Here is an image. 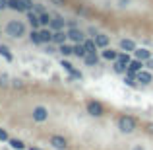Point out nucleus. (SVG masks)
Returning <instances> with one entry per match:
<instances>
[{
    "mask_svg": "<svg viewBox=\"0 0 153 150\" xmlns=\"http://www.w3.org/2000/svg\"><path fill=\"white\" fill-rule=\"evenodd\" d=\"M4 33L12 39H19L25 35V23L19 22V20H10L6 23V27H4Z\"/></svg>",
    "mask_w": 153,
    "mask_h": 150,
    "instance_id": "f257e3e1",
    "label": "nucleus"
},
{
    "mask_svg": "<svg viewBox=\"0 0 153 150\" xmlns=\"http://www.w3.org/2000/svg\"><path fill=\"white\" fill-rule=\"evenodd\" d=\"M118 129H120V133H126V135H130V133H134L136 131V127H138V123H136V119L132 115H122V117H118Z\"/></svg>",
    "mask_w": 153,
    "mask_h": 150,
    "instance_id": "f03ea898",
    "label": "nucleus"
},
{
    "mask_svg": "<svg viewBox=\"0 0 153 150\" xmlns=\"http://www.w3.org/2000/svg\"><path fill=\"white\" fill-rule=\"evenodd\" d=\"M85 109H87V113H89L91 117H103L105 115V107L99 103V101H87Z\"/></svg>",
    "mask_w": 153,
    "mask_h": 150,
    "instance_id": "7ed1b4c3",
    "label": "nucleus"
},
{
    "mask_svg": "<svg viewBox=\"0 0 153 150\" xmlns=\"http://www.w3.org/2000/svg\"><path fill=\"white\" fill-rule=\"evenodd\" d=\"M49 119V109L43 107V105H37V107H33V121H37V123H43V121Z\"/></svg>",
    "mask_w": 153,
    "mask_h": 150,
    "instance_id": "20e7f679",
    "label": "nucleus"
},
{
    "mask_svg": "<svg viewBox=\"0 0 153 150\" xmlns=\"http://www.w3.org/2000/svg\"><path fill=\"white\" fill-rule=\"evenodd\" d=\"M51 146L56 148V150H64L68 146V140L64 139V136H60V135H52L51 136Z\"/></svg>",
    "mask_w": 153,
    "mask_h": 150,
    "instance_id": "39448f33",
    "label": "nucleus"
},
{
    "mask_svg": "<svg viewBox=\"0 0 153 150\" xmlns=\"http://www.w3.org/2000/svg\"><path fill=\"white\" fill-rule=\"evenodd\" d=\"M68 39L74 41V43H83L85 41V39H83V31L78 29V27H70V29H68Z\"/></svg>",
    "mask_w": 153,
    "mask_h": 150,
    "instance_id": "423d86ee",
    "label": "nucleus"
},
{
    "mask_svg": "<svg viewBox=\"0 0 153 150\" xmlns=\"http://www.w3.org/2000/svg\"><path fill=\"white\" fill-rule=\"evenodd\" d=\"M142 66H143V60H140V59H134L130 64H128V72H126V74H134L136 78H138V72L142 70Z\"/></svg>",
    "mask_w": 153,
    "mask_h": 150,
    "instance_id": "0eeeda50",
    "label": "nucleus"
},
{
    "mask_svg": "<svg viewBox=\"0 0 153 150\" xmlns=\"http://www.w3.org/2000/svg\"><path fill=\"white\" fill-rule=\"evenodd\" d=\"M66 39H68V31H62V29L52 31V43L62 45V43H66Z\"/></svg>",
    "mask_w": 153,
    "mask_h": 150,
    "instance_id": "6e6552de",
    "label": "nucleus"
},
{
    "mask_svg": "<svg viewBox=\"0 0 153 150\" xmlns=\"http://www.w3.org/2000/svg\"><path fill=\"white\" fill-rule=\"evenodd\" d=\"M151 80H153V76H151V72H147V70H140L138 72V82L140 84H143V86H147V84H151Z\"/></svg>",
    "mask_w": 153,
    "mask_h": 150,
    "instance_id": "1a4fd4ad",
    "label": "nucleus"
},
{
    "mask_svg": "<svg viewBox=\"0 0 153 150\" xmlns=\"http://www.w3.org/2000/svg\"><path fill=\"white\" fill-rule=\"evenodd\" d=\"M8 8H12V10H16V12H27L25 4H23L22 0H8Z\"/></svg>",
    "mask_w": 153,
    "mask_h": 150,
    "instance_id": "9d476101",
    "label": "nucleus"
},
{
    "mask_svg": "<svg viewBox=\"0 0 153 150\" xmlns=\"http://www.w3.org/2000/svg\"><path fill=\"white\" fill-rule=\"evenodd\" d=\"M27 20H29V23H31V27H33V29L41 26V18H39V14H35L33 10L27 12Z\"/></svg>",
    "mask_w": 153,
    "mask_h": 150,
    "instance_id": "9b49d317",
    "label": "nucleus"
},
{
    "mask_svg": "<svg viewBox=\"0 0 153 150\" xmlns=\"http://www.w3.org/2000/svg\"><path fill=\"white\" fill-rule=\"evenodd\" d=\"M120 49L126 51V53H134L136 51V43L132 41V39H122V41H120Z\"/></svg>",
    "mask_w": 153,
    "mask_h": 150,
    "instance_id": "f8f14e48",
    "label": "nucleus"
},
{
    "mask_svg": "<svg viewBox=\"0 0 153 150\" xmlns=\"http://www.w3.org/2000/svg\"><path fill=\"white\" fill-rule=\"evenodd\" d=\"M108 35H105V33H95V43H97L101 49H105V47H108Z\"/></svg>",
    "mask_w": 153,
    "mask_h": 150,
    "instance_id": "ddd939ff",
    "label": "nucleus"
},
{
    "mask_svg": "<svg viewBox=\"0 0 153 150\" xmlns=\"http://www.w3.org/2000/svg\"><path fill=\"white\" fill-rule=\"evenodd\" d=\"M74 55L78 57V59H85V55H87L85 45H83V43H76L74 45Z\"/></svg>",
    "mask_w": 153,
    "mask_h": 150,
    "instance_id": "4468645a",
    "label": "nucleus"
},
{
    "mask_svg": "<svg viewBox=\"0 0 153 150\" xmlns=\"http://www.w3.org/2000/svg\"><path fill=\"white\" fill-rule=\"evenodd\" d=\"M83 60H85L87 66H97V64H99V57H97V53H87Z\"/></svg>",
    "mask_w": 153,
    "mask_h": 150,
    "instance_id": "2eb2a0df",
    "label": "nucleus"
},
{
    "mask_svg": "<svg viewBox=\"0 0 153 150\" xmlns=\"http://www.w3.org/2000/svg\"><path fill=\"white\" fill-rule=\"evenodd\" d=\"M62 66L66 68L68 72H70V76H72V78H82V72H78V70H76V68L72 66L70 63H68V60H62Z\"/></svg>",
    "mask_w": 153,
    "mask_h": 150,
    "instance_id": "dca6fc26",
    "label": "nucleus"
},
{
    "mask_svg": "<svg viewBox=\"0 0 153 150\" xmlns=\"http://www.w3.org/2000/svg\"><path fill=\"white\" fill-rule=\"evenodd\" d=\"M51 29L52 31H58V29H62V27H64V18H52L51 20Z\"/></svg>",
    "mask_w": 153,
    "mask_h": 150,
    "instance_id": "f3484780",
    "label": "nucleus"
},
{
    "mask_svg": "<svg viewBox=\"0 0 153 150\" xmlns=\"http://www.w3.org/2000/svg\"><path fill=\"white\" fill-rule=\"evenodd\" d=\"M134 55H136V59H140V60H149V57H151V53L147 51V49H136L134 51Z\"/></svg>",
    "mask_w": 153,
    "mask_h": 150,
    "instance_id": "a211bd4d",
    "label": "nucleus"
},
{
    "mask_svg": "<svg viewBox=\"0 0 153 150\" xmlns=\"http://www.w3.org/2000/svg\"><path fill=\"white\" fill-rule=\"evenodd\" d=\"M39 33H41V41L43 43H52V29H39Z\"/></svg>",
    "mask_w": 153,
    "mask_h": 150,
    "instance_id": "6ab92c4d",
    "label": "nucleus"
},
{
    "mask_svg": "<svg viewBox=\"0 0 153 150\" xmlns=\"http://www.w3.org/2000/svg\"><path fill=\"white\" fill-rule=\"evenodd\" d=\"M112 68H114V72H118V74H126V72H128V64L120 63V60H114Z\"/></svg>",
    "mask_w": 153,
    "mask_h": 150,
    "instance_id": "aec40b11",
    "label": "nucleus"
},
{
    "mask_svg": "<svg viewBox=\"0 0 153 150\" xmlns=\"http://www.w3.org/2000/svg\"><path fill=\"white\" fill-rule=\"evenodd\" d=\"M83 45H85L87 53H97V49H99V45L95 43V39H85V41H83Z\"/></svg>",
    "mask_w": 153,
    "mask_h": 150,
    "instance_id": "412c9836",
    "label": "nucleus"
},
{
    "mask_svg": "<svg viewBox=\"0 0 153 150\" xmlns=\"http://www.w3.org/2000/svg\"><path fill=\"white\" fill-rule=\"evenodd\" d=\"M58 53L64 55V57H70V55H74V47H70L68 43H62V45L58 47Z\"/></svg>",
    "mask_w": 153,
    "mask_h": 150,
    "instance_id": "4be33fe9",
    "label": "nucleus"
},
{
    "mask_svg": "<svg viewBox=\"0 0 153 150\" xmlns=\"http://www.w3.org/2000/svg\"><path fill=\"white\" fill-rule=\"evenodd\" d=\"M103 59L112 60V63H114V60L118 59V53H116V51H112V49H105V51H103Z\"/></svg>",
    "mask_w": 153,
    "mask_h": 150,
    "instance_id": "5701e85b",
    "label": "nucleus"
},
{
    "mask_svg": "<svg viewBox=\"0 0 153 150\" xmlns=\"http://www.w3.org/2000/svg\"><path fill=\"white\" fill-rule=\"evenodd\" d=\"M8 142H10V146L14 148V150H23V148H25V144H23L19 139H10Z\"/></svg>",
    "mask_w": 153,
    "mask_h": 150,
    "instance_id": "b1692460",
    "label": "nucleus"
},
{
    "mask_svg": "<svg viewBox=\"0 0 153 150\" xmlns=\"http://www.w3.org/2000/svg\"><path fill=\"white\" fill-rule=\"evenodd\" d=\"M0 55H2L6 60H14V55L10 53V49H8L6 45H0Z\"/></svg>",
    "mask_w": 153,
    "mask_h": 150,
    "instance_id": "393cba45",
    "label": "nucleus"
},
{
    "mask_svg": "<svg viewBox=\"0 0 153 150\" xmlns=\"http://www.w3.org/2000/svg\"><path fill=\"white\" fill-rule=\"evenodd\" d=\"M39 18H41V26H43V27H49V26H51V20H52V18H51L49 14H47V12L39 14Z\"/></svg>",
    "mask_w": 153,
    "mask_h": 150,
    "instance_id": "a878e982",
    "label": "nucleus"
},
{
    "mask_svg": "<svg viewBox=\"0 0 153 150\" xmlns=\"http://www.w3.org/2000/svg\"><path fill=\"white\" fill-rule=\"evenodd\" d=\"M29 39L35 43V45H41V43H43V41H41V33H39V31H35V29L29 33Z\"/></svg>",
    "mask_w": 153,
    "mask_h": 150,
    "instance_id": "bb28decb",
    "label": "nucleus"
},
{
    "mask_svg": "<svg viewBox=\"0 0 153 150\" xmlns=\"http://www.w3.org/2000/svg\"><path fill=\"white\" fill-rule=\"evenodd\" d=\"M116 60H120V63H124V64H130V63H132L130 55H128L126 51H124V53H120V55H118V59H116Z\"/></svg>",
    "mask_w": 153,
    "mask_h": 150,
    "instance_id": "cd10ccee",
    "label": "nucleus"
},
{
    "mask_svg": "<svg viewBox=\"0 0 153 150\" xmlns=\"http://www.w3.org/2000/svg\"><path fill=\"white\" fill-rule=\"evenodd\" d=\"M22 2H23V4H25V8H27V12H29V10H33V8H35V4H33V0H22Z\"/></svg>",
    "mask_w": 153,
    "mask_h": 150,
    "instance_id": "c85d7f7f",
    "label": "nucleus"
},
{
    "mask_svg": "<svg viewBox=\"0 0 153 150\" xmlns=\"http://www.w3.org/2000/svg\"><path fill=\"white\" fill-rule=\"evenodd\" d=\"M4 140H10V139H8V133L4 129H0V142H4Z\"/></svg>",
    "mask_w": 153,
    "mask_h": 150,
    "instance_id": "c756f323",
    "label": "nucleus"
},
{
    "mask_svg": "<svg viewBox=\"0 0 153 150\" xmlns=\"http://www.w3.org/2000/svg\"><path fill=\"white\" fill-rule=\"evenodd\" d=\"M52 4H54V6H64V4H66V0H51Z\"/></svg>",
    "mask_w": 153,
    "mask_h": 150,
    "instance_id": "7c9ffc66",
    "label": "nucleus"
},
{
    "mask_svg": "<svg viewBox=\"0 0 153 150\" xmlns=\"http://www.w3.org/2000/svg\"><path fill=\"white\" fill-rule=\"evenodd\" d=\"M0 86H8V76H0Z\"/></svg>",
    "mask_w": 153,
    "mask_h": 150,
    "instance_id": "2f4dec72",
    "label": "nucleus"
},
{
    "mask_svg": "<svg viewBox=\"0 0 153 150\" xmlns=\"http://www.w3.org/2000/svg\"><path fill=\"white\" fill-rule=\"evenodd\" d=\"M146 131L149 133V135H153V123H147L146 125Z\"/></svg>",
    "mask_w": 153,
    "mask_h": 150,
    "instance_id": "473e14b6",
    "label": "nucleus"
},
{
    "mask_svg": "<svg viewBox=\"0 0 153 150\" xmlns=\"http://www.w3.org/2000/svg\"><path fill=\"white\" fill-rule=\"evenodd\" d=\"M4 8H8V0H0V10H4Z\"/></svg>",
    "mask_w": 153,
    "mask_h": 150,
    "instance_id": "72a5a7b5",
    "label": "nucleus"
},
{
    "mask_svg": "<svg viewBox=\"0 0 153 150\" xmlns=\"http://www.w3.org/2000/svg\"><path fill=\"white\" fill-rule=\"evenodd\" d=\"M33 10H35V12H37V14H43V12H45V8H43V6H35V8H33Z\"/></svg>",
    "mask_w": 153,
    "mask_h": 150,
    "instance_id": "f704fd0d",
    "label": "nucleus"
},
{
    "mask_svg": "<svg viewBox=\"0 0 153 150\" xmlns=\"http://www.w3.org/2000/svg\"><path fill=\"white\" fill-rule=\"evenodd\" d=\"M146 66H147V68L151 70V68H153V60H146Z\"/></svg>",
    "mask_w": 153,
    "mask_h": 150,
    "instance_id": "c9c22d12",
    "label": "nucleus"
},
{
    "mask_svg": "<svg viewBox=\"0 0 153 150\" xmlns=\"http://www.w3.org/2000/svg\"><path fill=\"white\" fill-rule=\"evenodd\" d=\"M128 2L130 0H120V6H128Z\"/></svg>",
    "mask_w": 153,
    "mask_h": 150,
    "instance_id": "e433bc0d",
    "label": "nucleus"
},
{
    "mask_svg": "<svg viewBox=\"0 0 153 150\" xmlns=\"http://www.w3.org/2000/svg\"><path fill=\"white\" fill-rule=\"evenodd\" d=\"M132 150H146V148H143V146H140V144H138V146H134Z\"/></svg>",
    "mask_w": 153,
    "mask_h": 150,
    "instance_id": "4c0bfd02",
    "label": "nucleus"
},
{
    "mask_svg": "<svg viewBox=\"0 0 153 150\" xmlns=\"http://www.w3.org/2000/svg\"><path fill=\"white\" fill-rule=\"evenodd\" d=\"M31 150H39V148H31Z\"/></svg>",
    "mask_w": 153,
    "mask_h": 150,
    "instance_id": "58836bf2",
    "label": "nucleus"
},
{
    "mask_svg": "<svg viewBox=\"0 0 153 150\" xmlns=\"http://www.w3.org/2000/svg\"><path fill=\"white\" fill-rule=\"evenodd\" d=\"M0 33H2V31H0Z\"/></svg>",
    "mask_w": 153,
    "mask_h": 150,
    "instance_id": "ea45409f",
    "label": "nucleus"
}]
</instances>
